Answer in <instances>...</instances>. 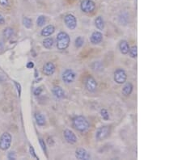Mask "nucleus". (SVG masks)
Masks as SVG:
<instances>
[{"mask_svg": "<svg viewBox=\"0 0 182 160\" xmlns=\"http://www.w3.org/2000/svg\"><path fill=\"white\" fill-rule=\"evenodd\" d=\"M73 126L79 132H86L89 129V122L83 116H77L73 119Z\"/></svg>", "mask_w": 182, "mask_h": 160, "instance_id": "f257e3e1", "label": "nucleus"}, {"mask_svg": "<svg viewBox=\"0 0 182 160\" xmlns=\"http://www.w3.org/2000/svg\"><path fill=\"white\" fill-rule=\"evenodd\" d=\"M71 42L69 35L65 32H60L57 36V48L59 50H65L67 49Z\"/></svg>", "mask_w": 182, "mask_h": 160, "instance_id": "f03ea898", "label": "nucleus"}, {"mask_svg": "<svg viewBox=\"0 0 182 160\" xmlns=\"http://www.w3.org/2000/svg\"><path fill=\"white\" fill-rule=\"evenodd\" d=\"M11 134L9 133H3L0 136V149L2 150H7L10 148L11 144Z\"/></svg>", "mask_w": 182, "mask_h": 160, "instance_id": "7ed1b4c3", "label": "nucleus"}, {"mask_svg": "<svg viewBox=\"0 0 182 160\" xmlns=\"http://www.w3.org/2000/svg\"><path fill=\"white\" fill-rule=\"evenodd\" d=\"M80 9L85 13H91L95 10V3L92 0H83L80 3Z\"/></svg>", "mask_w": 182, "mask_h": 160, "instance_id": "20e7f679", "label": "nucleus"}, {"mask_svg": "<svg viewBox=\"0 0 182 160\" xmlns=\"http://www.w3.org/2000/svg\"><path fill=\"white\" fill-rule=\"evenodd\" d=\"M110 127L109 126H102L96 131L95 138L98 141H102L107 138L110 134Z\"/></svg>", "mask_w": 182, "mask_h": 160, "instance_id": "39448f33", "label": "nucleus"}, {"mask_svg": "<svg viewBox=\"0 0 182 160\" xmlns=\"http://www.w3.org/2000/svg\"><path fill=\"white\" fill-rule=\"evenodd\" d=\"M127 78V74L123 69H117L114 72V81L117 84H123Z\"/></svg>", "mask_w": 182, "mask_h": 160, "instance_id": "423d86ee", "label": "nucleus"}, {"mask_svg": "<svg viewBox=\"0 0 182 160\" xmlns=\"http://www.w3.org/2000/svg\"><path fill=\"white\" fill-rule=\"evenodd\" d=\"M64 22H65L66 26L71 30L75 29L76 26H77V20H76L75 16L72 14H68L66 15L64 18Z\"/></svg>", "mask_w": 182, "mask_h": 160, "instance_id": "0eeeda50", "label": "nucleus"}, {"mask_svg": "<svg viewBox=\"0 0 182 160\" xmlns=\"http://www.w3.org/2000/svg\"><path fill=\"white\" fill-rule=\"evenodd\" d=\"M85 87L87 88V90L90 92H94L97 88V82L95 80V78L91 76H88L86 79V82H85Z\"/></svg>", "mask_w": 182, "mask_h": 160, "instance_id": "6e6552de", "label": "nucleus"}, {"mask_svg": "<svg viewBox=\"0 0 182 160\" xmlns=\"http://www.w3.org/2000/svg\"><path fill=\"white\" fill-rule=\"evenodd\" d=\"M63 80L66 83H71L75 78V74L71 69H67L63 73Z\"/></svg>", "mask_w": 182, "mask_h": 160, "instance_id": "1a4fd4ad", "label": "nucleus"}, {"mask_svg": "<svg viewBox=\"0 0 182 160\" xmlns=\"http://www.w3.org/2000/svg\"><path fill=\"white\" fill-rule=\"evenodd\" d=\"M75 157L77 159L79 160H88L91 158L90 154L83 148H79L76 150Z\"/></svg>", "mask_w": 182, "mask_h": 160, "instance_id": "9d476101", "label": "nucleus"}, {"mask_svg": "<svg viewBox=\"0 0 182 160\" xmlns=\"http://www.w3.org/2000/svg\"><path fill=\"white\" fill-rule=\"evenodd\" d=\"M63 135H64L66 141L70 144H75L77 142V137L71 130H65L64 133H63Z\"/></svg>", "mask_w": 182, "mask_h": 160, "instance_id": "9b49d317", "label": "nucleus"}, {"mask_svg": "<svg viewBox=\"0 0 182 160\" xmlns=\"http://www.w3.org/2000/svg\"><path fill=\"white\" fill-rule=\"evenodd\" d=\"M55 72V66L51 62H46L43 66V73L46 76H51Z\"/></svg>", "mask_w": 182, "mask_h": 160, "instance_id": "f8f14e48", "label": "nucleus"}, {"mask_svg": "<svg viewBox=\"0 0 182 160\" xmlns=\"http://www.w3.org/2000/svg\"><path fill=\"white\" fill-rule=\"evenodd\" d=\"M102 40H103V35H102L100 32H98V31L93 32L91 36V38H90V41L93 45L100 44L102 41Z\"/></svg>", "mask_w": 182, "mask_h": 160, "instance_id": "ddd939ff", "label": "nucleus"}, {"mask_svg": "<svg viewBox=\"0 0 182 160\" xmlns=\"http://www.w3.org/2000/svg\"><path fill=\"white\" fill-rule=\"evenodd\" d=\"M55 31V28H54V25L50 24V25H48V26L45 27V28L41 30V34L42 37H50L53 33H54Z\"/></svg>", "mask_w": 182, "mask_h": 160, "instance_id": "4468645a", "label": "nucleus"}, {"mask_svg": "<svg viewBox=\"0 0 182 160\" xmlns=\"http://www.w3.org/2000/svg\"><path fill=\"white\" fill-rule=\"evenodd\" d=\"M52 92L54 94V95L58 99H63L64 96H65V92L63 90V88L59 86H55V87L53 88Z\"/></svg>", "mask_w": 182, "mask_h": 160, "instance_id": "2eb2a0df", "label": "nucleus"}, {"mask_svg": "<svg viewBox=\"0 0 182 160\" xmlns=\"http://www.w3.org/2000/svg\"><path fill=\"white\" fill-rule=\"evenodd\" d=\"M119 49L121 54H127L129 53V50H130V46H129V43L126 41H125V40L121 41L119 44Z\"/></svg>", "mask_w": 182, "mask_h": 160, "instance_id": "dca6fc26", "label": "nucleus"}, {"mask_svg": "<svg viewBox=\"0 0 182 160\" xmlns=\"http://www.w3.org/2000/svg\"><path fill=\"white\" fill-rule=\"evenodd\" d=\"M133 91V85L131 82H127L122 88V94L125 96H129Z\"/></svg>", "mask_w": 182, "mask_h": 160, "instance_id": "f3484780", "label": "nucleus"}, {"mask_svg": "<svg viewBox=\"0 0 182 160\" xmlns=\"http://www.w3.org/2000/svg\"><path fill=\"white\" fill-rule=\"evenodd\" d=\"M35 119L37 121V124L39 126H44L46 125V119L42 114L41 113H36L35 114Z\"/></svg>", "mask_w": 182, "mask_h": 160, "instance_id": "a211bd4d", "label": "nucleus"}, {"mask_svg": "<svg viewBox=\"0 0 182 160\" xmlns=\"http://www.w3.org/2000/svg\"><path fill=\"white\" fill-rule=\"evenodd\" d=\"M95 25L99 30H103L104 28V21L102 16H98L95 20Z\"/></svg>", "mask_w": 182, "mask_h": 160, "instance_id": "6ab92c4d", "label": "nucleus"}, {"mask_svg": "<svg viewBox=\"0 0 182 160\" xmlns=\"http://www.w3.org/2000/svg\"><path fill=\"white\" fill-rule=\"evenodd\" d=\"M54 43V41L52 37H51V38H50V37H47V38H46V39L43 41L44 47L48 49V50H49V49H51V48L53 47Z\"/></svg>", "mask_w": 182, "mask_h": 160, "instance_id": "aec40b11", "label": "nucleus"}, {"mask_svg": "<svg viewBox=\"0 0 182 160\" xmlns=\"http://www.w3.org/2000/svg\"><path fill=\"white\" fill-rule=\"evenodd\" d=\"M2 34H3V37H4L6 39H10V38H11V37L14 35L13 28H6L4 30H3Z\"/></svg>", "mask_w": 182, "mask_h": 160, "instance_id": "412c9836", "label": "nucleus"}, {"mask_svg": "<svg viewBox=\"0 0 182 160\" xmlns=\"http://www.w3.org/2000/svg\"><path fill=\"white\" fill-rule=\"evenodd\" d=\"M129 54H130V58H136L137 56H138V47H137V46H134L131 48H130Z\"/></svg>", "mask_w": 182, "mask_h": 160, "instance_id": "4be33fe9", "label": "nucleus"}, {"mask_svg": "<svg viewBox=\"0 0 182 160\" xmlns=\"http://www.w3.org/2000/svg\"><path fill=\"white\" fill-rule=\"evenodd\" d=\"M46 16H44V15H40L39 17L37 18V26L42 27L44 24H46Z\"/></svg>", "mask_w": 182, "mask_h": 160, "instance_id": "5701e85b", "label": "nucleus"}, {"mask_svg": "<svg viewBox=\"0 0 182 160\" xmlns=\"http://www.w3.org/2000/svg\"><path fill=\"white\" fill-rule=\"evenodd\" d=\"M83 43H84V39L82 37H78L75 39V45L77 48L82 47Z\"/></svg>", "mask_w": 182, "mask_h": 160, "instance_id": "b1692460", "label": "nucleus"}, {"mask_svg": "<svg viewBox=\"0 0 182 160\" xmlns=\"http://www.w3.org/2000/svg\"><path fill=\"white\" fill-rule=\"evenodd\" d=\"M100 116L104 121H108V119H109V114H108V111L105 108H102L100 110Z\"/></svg>", "mask_w": 182, "mask_h": 160, "instance_id": "393cba45", "label": "nucleus"}, {"mask_svg": "<svg viewBox=\"0 0 182 160\" xmlns=\"http://www.w3.org/2000/svg\"><path fill=\"white\" fill-rule=\"evenodd\" d=\"M91 68H92V70H101L102 69H103V66H102L101 62H94L92 65H91Z\"/></svg>", "mask_w": 182, "mask_h": 160, "instance_id": "a878e982", "label": "nucleus"}, {"mask_svg": "<svg viewBox=\"0 0 182 160\" xmlns=\"http://www.w3.org/2000/svg\"><path fill=\"white\" fill-rule=\"evenodd\" d=\"M23 24H24V26L27 28H30L32 27V20L31 19L28 17H24L23 19Z\"/></svg>", "mask_w": 182, "mask_h": 160, "instance_id": "bb28decb", "label": "nucleus"}, {"mask_svg": "<svg viewBox=\"0 0 182 160\" xmlns=\"http://www.w3.org/2000/svg\"><path fill=\"white\" fill-rule=\"evenodd\" d=\"M39 142H40V145H41V148H42V150H43V151L45 152V153H47V148H46V142H45V141H44V139L42 138H39Z\"/></svg>", "mask_w": 182, "mask_h": 160, "instance_id": "cd10ccee", "label": "nucleus"}, {"mask_svg": "<svg viewBox=\"0 0 182 160\" xmlns=\"http://www.w3.org/2000/svg\"><path fill=\"white\" fill-rule=\"evenodd\" d=\"M41 92H42V88L41 87H37V88L35 89L34 90V95H36V96H38V95H40L41 94Z\"/></svg>", "mask_w": 182, "mask_h": 160, "instance_id": "c85d7f7f", "label": "nucleus"}, {"mask_svg": "<svg viewBox=\"0 0 182 160\" xmlns=\"http://www.w3.org/2000/svg\"><path fill=\"white\" fill-rule=\"evenodd\" d=\"M29 152H30V154L32 155V157H33V158H37V159H39V158H37V156L36 155V154H35V151H34V149H33V146L29 147Z\"/></svg>", "mask_w": 182, "mask_h": 160, "instance_id": "c756f323", "label": "nucleus"}, {"mask_svg": "<svg viewBox=\"0 0 182 160\" xmlns=\"http://www.w3.org/2000/svg\"><path fill=\"white\" fill-rule=\"evenodd\" d=\"M9 4V0H0V5L2 7H6L8 6Z\"/></svg>", "mask_w": 182, "mask_h": 160, "instance_id": "7c9ffc66", "label": "nucleus"}, {"mask_svg": "<svg viewBox=\"0 0 182 160\" xmlns=\"http://www.w3.org/2000/svg\"><path fill=\"white\" fill-rule=\"evenodd\" d=\"M8 159H15V152H10L7 155Z\"/></svg>", "mask_w": 182, "mask_h": 160, "instance_id": "2f4dec72", "label": "nucleus"}, {"mask_svg": "<svg viewBox=\"0 0 182 160\" xmlns=\"http://www.w3.org/2000/svg\"><path fill=\"white\" fill-rule=\"evenodd\" d=\"M27 68H28V69H32V68H33L34 67V63L33 62H29L27 63Z\"/></svg>", "mask_w": 182, "mask_h": 160, "instance_id": "473e14b6", "label": "nucleus"}, {"mask_svg": "<svg viewBox=\"0 0 182 160\" xmlns=\"http://www.w3.org/2000/svg\"><path fill=\"white\" fill-rule=\"evenodd\" d=\"M5 24L4 17L0 14V25H2V24Z\"/></svg>", "mask_w": 182, "mask_h": 160, "instance_id": "72a5a7b5", "label": "nucleus"}, {"mask_svg": "<svg viewBox=\"0 0 182 160\" xmlns=\"http://www.w3.org/2000/svg\"><path fill=\"white\" fill-rule=\"evenodd\" d=\"M15 86H16V87H17V91L18 92H19V95H20V91H21V88H20V85L18 84L17 82H15Z\"/></svg>", "mask_w": 182, "mask_h": 160, "instance_id": "f704fd0d", "label": "nucleus"}]
</instances>
